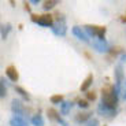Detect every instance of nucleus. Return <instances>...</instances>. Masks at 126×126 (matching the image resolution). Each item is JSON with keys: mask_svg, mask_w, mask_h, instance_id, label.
Instances as JSON below:
<instances>
[{"mask_svg": "<svg viewBox=\"0 0 126 126\" xmlns=\"http://www.w3.org/2000/svg\"><path fill=\"white\" fill-rule=\"evenodd\" d=\"M118 94H119V91L117 89L115 85L108 84V85L103 86V89H101V103H103L106 107L111 108V110H117Z\"/></svg>", "mask_w": 126, "mask_h": 126, "instance_id": "obj_1", "label": "nucleus"}, {"mask_svg": "<svg viewBox=\"0 0 126 126\" xmlns=\"http://www.w3.org/2000/svg\"><path fill=\"white\" fill-rule=\"evenodd\" d=\"M85 33L92 38H97V40H106V26H99V25H85L84 26Z\"/></svg>", "mask_w": 126, "mask_h": 126, "instance_id": "obj_2", "label": "nucleus"}, {"mask_svg": "<svg viewBox=\"0 0 126 126\" xmlns=\"http://www.w3.org/2000/svg\"><path fill=\"white\" fill-rule=\"evenodd\" d=\"M52 32H54L55 36H59V37H63L66 36L67 33V25H66V21H55L54 26H52Z\"/></svg>", "mask_w": 126, "mask_h": 126, "instance_id": "obj_3", "label": "nucleus"}, {"mask_svg": "<svg viewBox=\"0 0 126 126\" xmlns=\"http://www.w3.org/2000/svg\"><path fill=\"white\" fill-rule=\"evenodd\" d=\"M92 47H93L94 51H97L100 54H108L111 49V47L108 45L107 40H96L92 41Z\"/></svg>", "mask_w": 126, "mask_h": 126, "instance_id": "obj_4", "label": "nucleus"}, {"mask_svg": "<svg viewBox=\"0 0 126 126\" xmlns=\"http://www.w3.org/2000/svg\"><path fill=\"white\" fill-rule=\"evenodd\" d=\"M11 111H13V114L16 115V117H23L26 108H25V106H23V103L21 100L14 99V100L11 101Z\"/></svg>", "mask_w": 126, "mask_h": 126, "instance_id": "obj_5", "label": "nucleus"}, {"mask_svg": "<svg viewBox=\"0 0 126 126\" xmlns=\"http://www.w3.org/2000/svg\"><path fill=\"white\" fill-rule=\"evenodd\" d=\"M54 23H55L54 15H51V14H43V15H40V19H38L37 25L43 26V28H52Z\"/></svg>", "mask_w": 126, "mask_h": 126, "instance_id": "obj_6", "label": "nucleus"}, {"mask_svg": "<svg viewBox=\"0 0 126 126\" xmlns=\"http://www.w3.org/2000/svg\"><path fill=\"white\" fill-rule=\"evenodd\" d=\"M97 112L100 114V115H103V117H106V118H115L117 114H118V111L117 110H111V108L106 107L103 103H100L97 106Z\"/></svg>", "mask_w": 126, "mask_h": 126, "instance_id": "obj_7", "label": "nucleus"}, {"mask_svg": "<svg viewBox=\"0 0 126 126\" xmlns=\"http://www.w3.org/2000/svg\"><path fill=\"white\" fill-rule=\"evenodd\" d=\"M71 32H73V34L76 36L78 40H82V41H85V43H89V36L86 34L85 30L81 29L79 26H73Z\"/></svg>", "mask_w": 126, "mask_h": 126, "instance_id": "obj_8", "label": "nucleus"}, {"mask_svg": "<svg viewBox=\"0 0 126 126\" xmlns=\"http://www.w3.org/2000/svg\"><path fill=\"white\" fill-rule=\"evenodd\" d=\"M115 86L117 89L121 92V86H122V82H123V70H122V66H117L115 67Z\"/></svg>", "mask_w": 126, "mask_h": 126, "instance_id": "obj_9", "label": "nucleus"}, {"mask_svg": "<svg viewBox=\"0 0 126 126\" xmlns=\"http://www.w3.org/2000/svg\"><path fill=\"white\" fill-rule=\"evenodd\" d=\"M6 76L8 77L10 81H13V82H16L19 79V74H18V70H16L15 66H7Z\"/></svg>", "mask_w": 126, "mask_h": 126, "instance_id": "obj_10", "label": "nucleus"}, {"mask_svg": "<svg viewBox=\"0 0 126 126\" xmlns=\"http://www.w3.org/2000/svg\"><path fill=\"white\" fill-rule=\"evenodd\" d=\"M92 119V112H79L76 115V118H74V121H76L78 125H81V123H86L88 121Z\"/></svg>", "mask_w": 126, "mask_h": 126, "instance_id": "obj_11", "label": "nucleus"}, {"mask_svg": "<svg viewBox=\"0 0 126 126\" xmlns=\"http://www.w3.org/2000/svg\"><path fill=\"white\" fill-rule=\"evenodd\" d=\"M10 125L11 126H29L25 118L23 117H16V115H13V117H11Z\"/></svg>", "mask_w": 126, "mask_h": 126, "instance_id": "obj_12", "label": "nucleus"}, {"mask_svg": "<svg viewBox=\"0 0 126 126\" xmlns=\"http://www.w3.org/2000/svg\"><path fill=\"white\" fill-rule=\"evenodd\" d=\"M92 82H93V74H88L86 76V78L84 79V82L81 84V86H79V91L81 92H88L89 88H91Z\"/></svg>", "mask_w": 126, "mask_h": 126, "instance_id": "obj_13", "label": "nucleus"}, {"mask_svg": "<svg viewBox=\"0 0 126 126\" xmlns=\"http://www.w3.org/2000/svg\"><path fill=\"white\" fill-rule=\"evenodd\" d=\"M73 106H74L73 101H63V103L60 104V114H62V115H67V114L70 112V110L73 108Z\"/></svg>", "mask_w": 126, "mask_h": 126, "instance_id": "obj_14", "label": "nucleus"}, {"mask_svg": "<svg viewBox=\"0 0 126 126\" xmlns=\"http://www.w3.org/2000/svg\"><path fill=\"white\" fill-rule=\"evenodd\" d=\"M30 122L33 126H44V118H43L41 114H34V115L32 117Z\"/></svg>", "mask_w": 126, "mask_h": 126, "instance_id": "obj_15", "label": "nucleus"}, {"mask_svg": "<svg viewBox=\"0 0 126 126\" xmlns=\"http://www.w3.org/2000/svg\"><path fill=\"white\" fill-rule=\"evenodd\" d=\"M47 114H48V118H49L51 121H55V122H58V121H59V118H60V114L58 112L55 108H48Z\"/></svg>", "mask_w": 126, "mask_h": 126, "instance_id": "obj_16", "label": "nucleus"}, {"mask_svg": "<svg viewBox=\"0 0 126 126\" xmlns=\"http://www.w3.org/2000/svg\"><path fill=\"white\" fill-rule=\"evenodd\" d=\"M11 23H3L1 25V38L3 40H6L7 37H8V33L11 32Z\"/></svg>", "mask_w": 126, "mask_h": 126, "instance_id": "obj_17", "label": "nucleus"}, {"mask_svg": "<svg viewBox=\"0 0 126 126\" xmlns=\"http://www.w3.org/2000/svg\"><path fill=\"white\" fill-rule=\"evenodd\" d=\"M15 92L19 94V96H22L23 100H26V101L30 100V94H29V93H28V92H26L23 88H21V86H15Z\"/></svg>", "mask_w": 126, "mask_h": 126, "instance_id": "obj_18", "label": "nucleus"}, {"mask_svg": "<svg viewBox=\"0 0 126 126\" xmlns=\"http://www.w3.org/2000/svg\"><path fill=\"white\" fill-rule=\"evenodd\" d=\"M56 4H59V1H58V0H45L44 3H43V8H44L45 11H48V10L54 8Z\"/></svg>", "mask_w": 126, "mask_h": 126, "instance_id": "obj_19", "label": "nucleus"}, {"mask_svg": "<svg viewBox=\"0 0 126 126\" xmlns=\"http://www.w3.org/2000/svg\"><path fill=\"white\" fill-rule=\"evenodd\" d=\"M49 101L52 104H62L63 101H64V99H63L62 94H52L51 99H49Z\"/></svg>", "mask_w": 126, "mask_h": 126, "instance_id": "obj_20", "label": "nucleus"}, {"mask_svg": "<svg viewBox=\"0 0 126 126\" xmlns=\"http://www.w3.org/2000/svg\"><path fill=\"white\" fill-rule=\"evenodd\" d=\"M96 97H97L96 92H93V91H88V92H86V100H88V101H94V100H96Z\"/></svg>", "mask_w": 126, "mask_h": 126, "instance_id": "obj_21", "label": "nucleus"}, {"mask_svg": "<svg viewBox=\"0 0 126 126\" xmlns=\"http://www.w3.org/2000/svg\"><path fill=\"white\" fill-rule=\"evenodd\" d=\"M77 104H78L79 108H88L89 107V101L86 100V99H79Z\"/></svg>", "mask_w": 126, "mask_h": 126, "instance_id": "obj_22", "label": "nucleus"}, {"mask_svg": "<svg viewBox=\"0 0 126 126\" xmlns=\"http://www.w3.org/2000/svg\"><path fill=\"white\" fill-rule=\"evenodd\" d=\"M0 96H1V99H4L7 96V88L3 82H0Z\"/></svg>", "mask_w": 126, "mask_h": 126, "instance_id": "obj_23", "label": "nucleus"}, {"mask_svg": "<svg viewBox=\"0 0 126 126\" xmlns=\"http://www.w3.org/2000/svg\"><path fill=\"white\" fill-rule=\"evenodd\" d=\"M85 126H99V119H97V118H92L91 121L86 122Z\"/></svg>", "mask_w": 126, "mask_h": 126, "instance_id": "obj_24", "label": "nucleus"}, {"mask_svg": "<svg viewBox=\"0 0 126 126\" xmlns=\"http://www.w3.org/2000/svg\"><path fill=\"white\" fill-rule=\"evenodd\" d=\"M54 15H55V21H66V16L63 15L62 13H59V11H58V13H55Z\"/></svg>", "mask_w": 126, "mask_h": 126, "instance_id": "obj_25", "label": "nucleus"}, {"mask_svg": "<svg viewBox=\"0 0 126 126\" xmlns=\"http://www.w3.org/2000/svg\"><path fill=\"white\" fill-rule=\"evenodd\" d=\"M30 19H32V22L37 23L38 19H40V15H38V14H32V15H30Z\"/></svg>", "mask_w": 126, "mask_h": 126, "instance_id": "obj_26", "label": "nucleus"}, {"mask_svg": "<svg viewBox=\"0 0 126 126\" xmlns=\"http://www.w3.org/2000/svg\"><path fill=\"white\" fill-rule=\"evenodd\" d=\"M58 123H59V125H60V126H69V123H67V122H66V121L63 119V118H62V117H60V118H59V121H58Z\"/></svg>", "mask_w": 126, "mask_h": 126, "instance_id": "obj_27", "label": "nucleus"}, {"mask_svg": "<svg viewBox=\"0 0 126 126\" xmlns=\"http://www.w3.org/2000/svg\"><path fill=\"white\" fill-rule=\"evenodd\" d=\"M23 8H25L26 11H29V13H30V6H29V3H26V1H25V3H23Z\"/></svg>", "mask_w": 126, "mask_h": 126, "instance_id": "obj_28", "label": "nucleus"}, {"mask_svg": "<svg viewBox=\"0 0 126 126\" xmlns=\"http://www.w3.org/2000/svg\"><path fill=\"white\" fill-rule=\"evenodd\" d=\"M119 21H121V22H123V23H126V15H121L119 16Z\"/></svg>", "mask_w": 126, "mask_h": 126, "instance_id": "obj_29", "label": "nucleus"}, {"mask_svg": "<svg viewBox=\"0 0 126 126\" xmlns=\"http://www.w3.org/2000/svg\"><path fill=\"white\" fill-rule=\"evenodd\" d=\"M29 3H32V4H38V3H40V1H38V0H30Z\"/></svg>", "mask_w": 126, "mask_h": 126, "instance_id": "obj_30", "label": "nucleus"}, {"mask_svg": "<svg viewBox=\"0 0 126 126\" xmlns=\"http://www.w3.org/2000/svg\"><path fill=\"white\" fill-rule=\"evenodd\" d=\"M121 60H122V62H126V54H123L122 56H121Z\"/></svg>", "mask_w": 126, "mask_h": 126, "instance_id": "obj_31", "label": "nucleus"}, {"mask_svg": "<svg viewBox=\"0 0 126 126\" xmlns=\"http://www.w3.org/2000/svg\"><path fill=\"white\" fill-rule=\"evenodd\" d=\"M122 96H123V99L126 100V91H123V93H122Z\"/></svg>", "mask_w": 126, "mask_h": 126, "instance_id": "obj_32", "label": "nucleus"}, {"mask_svg": "<svg viewBox=\"0 0 126 126\" xmlns=\"http://www.w3.org/2000/svg\"><path fill=\"white\" fill-rule=\"evenodd\" d=\"M103 126H107V125H103Z\"/></svg>", "mask_w": 126, "mask_h": 126, "instance_id": "obj_33", "label": "nucleus"}, {"mask_svg": "<svg viewBox=\"0 0 126 126\" xmlns=\"http://www.w3.org/2000/svg\"><path fill=\"white\" fill-rule=\"evenodd\" d=\"M125 85H126V81H125Z\"/></svg>", "mask_w": 126, "mask_h": 126, "instance_id": "obj_34", "label": "nucleus"}]
</instances>
